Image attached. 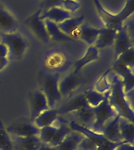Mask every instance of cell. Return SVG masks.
<instances>
[{"instance_id": "cell-1", "label": "cell", "mask_w": 134, "mask_h": 150, "mask_svg": "<svg viewBox=\"0 0 134 150\" xmlns=\"http://www.w3.org/2000/svg\"><path fill=\"white\" fill-rule=\"evenodd\" d=\"M126 96L122 81L118 76L115 74L110 81L108 102L118 115L134 123L133 109L128 101Z\"/></svg>"}, {"instance_id": "cell-2", "label": "cell", "mask_w": 134, "mask_h": 150, "mask_svg": "<svg viewBox=\"0 0 134 150\" xmlns=\"http://www.w3.org/2000/svg\"><path fill=\"white\" fill-rule=\"evenodd\" d=\"M93 2L104 28L118 30L123 27L125 21L133 13L134 0H126L122 10L116 14L110 13L104 9L99 0H93Z\"/></svg>"}, {"instance_id": "cell-3", "label": "cell", "mask_w": 134, "mask_h": 150, "mask_svg": "<svg viewBox=\"0 0 134 150\" xmlns=\"http://www.w3.org/2000/svg\"><path fill=\"white\" fill-rule=\"evenodd\" d=\"M2 42L8 50V58L10 60H21L25 54L28 43L24 38L17 32L0 34Z\"/></svg>"}, {"instance_id": "cell-4", "label": "cell", "mask_w": 134, "mask_h": 150, "mask_svg": "<svg viewBox=\"0 0 134 150\" xmlns=\"http://www.w3.org/2000/svg\"><path fill=\"white\" fill-rule=\"evenodd\" d=\"M59 73H49L42 77L41 91L46 96L49 109H55L56 104L62 98L59 91Z\"/></svg>"}, {"instance_id": "cell-5", "label": "cell", "mask_w": 134, "mask_h": 150, "mask_svg": "<svg viewBox=\"0 0 134 150\" xmlns=\"http://www.w3.org/2000/svg\"><path fill=\"white\" fill-rule=\"evenodd\" d=\"M108 94L109 91L106 92L105 98L100 105H97L96 107L92 108V110L95 116V120L92 127V130L99 133L108 121H110V120L115 118L118 115L117 112H115V110L108 102Z\"/></svg>"}, {"instance_id": "cell-6", "label": "cell", "mask_w": 134, "mask_h": 150, "mask_svg": "<svg viewBox=\"0 0 134 150\" xmlns=\"http://www.w3.org/2000/svg\"><path fill=\"white\" fill-rule=\"evenodd\" d=\"M42 9H37L33 13L24 21L26 27L30 30L32 35L43 45L48 44L49 42V35L47 34L46 28L45 25L44 21L41 19V13Z\"/></svg>"}, {"instance_id": "cell-7", "label": "cell", "mask_w": 134, "mask_h": 150, "mask_svg": "<svg viewBox=\"0 0 134 150\" xmlns=\"http://www.w3.org/2000/svg\"><path fill=\"white\" fill-rule=\"evenodd\" d=\"M111 70H114L115 74L119 77L123 84L125 93L129 95L133 91L134 87V77L133 70L123 63L115 61Z\"/></svg>"}, {"instance_id": "cell-8", "label": "cell", "mask_w": 134, "mask_h": 150, "mask_svg": "<svg viewBox=\"0 0 134 150\" xmlns=\"http://www.w3.org/2000/svg\"><path fill=\"white\" fill-rule=\"evenodd\" d=\"M113 45H115L114 60H115L121 54L133 47V38L130 37L124 25L121 29L117 30Z\"/></svg>"}, {"instance_id": "cell-9", "label": "cell", "mask_w": 134, "mask_h": 150, "mask_svg": "<svg viewBox=\"0 0 134 150\" xmlns=\"http://www.w3.org/2000/svg\"><path fill=\"white\" fill-rule=\"evenodd\" d=\"M7 132L14 137H31V136H38L39 134V128L35 127L33 123H27V122H19L9 125L6 127Z\"/></svg>"}, {"instance_id": "cell-10", "label": "cell", "mask_w": 134, "mask_h": 150, "mask_svg": "<svg viewBox=\"0 0 134 150\" xmlns=\"http://www.w3.org/2000/svg\"><path fill=\"white\" fill-rule=\"evenodd\" d=\"M49 109L47 99L41 90H36L33 92L30 98V121L34 120L45 110Z\"/></svg>"}, {"instance_id": "cell-11", "label": "cell", "mask_w": 134, "mask_h": 150, "mask_svg": "<svg viewBox=\"0 0 134 150\" xmlns=\"http://www.w3.org/2000/svg\"><path fill=\"white\" fill-rule=\"evenodd\" d=\"M18 27L15 16L0 2V34L16 32Z\"/></svg>"}, {"instance_id": "cell-12", "label": "cell", "mask_w": 134, "mask_h": 150, "mask_svg": "<svg viewBox=\"0 0 134 150\" xmlns=\"http://www.w3.org/2000/svg\"><path fill=\"white\" fill-rule=\"evenodd\" d=\"M89 106L85 98L84 93H81L75 96L67 103L62 105L61 107L56 108L59 116H63L76 112L82 108Z\"/></svg>"}, {"instance_id": "cell-13", "label": "cell", "mask_w": 134, "mask_h": 150, "mask_svg": "<svg viewBox=\"0 0 134 150\" xmlns=\"http://www.w3.org/2000/svg\"><path fill=\"white\" fill-rule=\"evenodd\" d=\"M81 78L78 74L71 73L59 81V91L62 98L69 96L79 86Z\"/></svg>"}, {"instance_id": "cell-14", "label": "cell", "mask_w": 134, "mask_h": 150, "mask_svg": "<svg viewBox=\"0 0 134 150\" xmlns=\"http://www.w3.org/2000/svg\"><path fill=\"white\" fill-rule=\"evenodd\" d=\"M100 31H101V28H93L86 23L84 24L82 23V25L78 28L73 38H78L82 40V42H84L87 45L91 46L95 44L96 38L100 34Z\"/></svg>"}, {"instance_id": "cell-15", "label": "cell", "mask_w": 134, "mask_h": 150, "mask_svg": "<svg viewBox=\"0 0 134 150\" xmlns=\"http://www.w3.org/2000/svg\"><path fill=\"white\" fill-rule=\"evenodd\" d=\"M119 118V115H117L115 118L108 121L100 132L105 137L106 139L112 142H122L118 126Z\"/></svg>"}, {"instance_id": "cell-16", "label": "cell", "mask_w": 134, "mask_h": 150, "mask_svg": "<svg viewBox=\"0 0 134 150\" xmlns=\"http://www.w3.org/2000/svg\"><path fill=\"white\" fill-rule=\"evenodd\" d=\"M40 16L43 21L48 20V21H53L56 24H58V23H61L62 21L71 17V13L66 11L62 7L55 6L42 10Z\"/></svg>"}, {"instance_id": "cell-17", "label": "cell", "mask_w": 134, "mask_h": 150, "mask_svg": "<svg viewBox=\"0 0 134 150\" xmlns=\"http://www.w3.org/2000/svg\"><path fill=\"white\" fill-rule=\"evenodd\" d=\"M12 141L14 149L17 150H37L42 144L38 135L25 138L14 137Z\"/></svg>"}, {"instance_id": "cell-18", "label": "cell", "mask_w": 134, "mask_h": 150, "mask_svg": "<svg viewBox=\"0 0 134 150\" xmlns=\"http://www.w3.org/2000/svg\"><path fill=\"white\" fill-rule=\"evenodd\" d=\"M100 56V52L99 49L95 47L94 45H91L87 48L86 51L85 52L84 56L82 58H80L78 60H77L74 64L73 67V73L74 74H78L80 70L84 67L87 64L93 62V61L97 60Z\"/></svg>"}, {"instance_id": "cell-19", "label": "cell", "mask_w": 134, "mask_h": 150, "mask_svg": "<svg viewBox=\"0 0 134 150\" xmlns=\"http://www.w3.org/2000/svg\"><path fill=\"white\" fill-rule=\"evenodd\" d=\"M68 115L69 116L71 115L75 118V120H73V121L76 122L82 126L86 127L88 128L92 129V127L93 125L94 120H95V116L91 107L86 106L73 113Z\"/></svg>"}, {"instance_id": "cell-20", "label": "cell", "mask_w": 134, "mask_h": 150, "mask_svg": "<svg viewBox=\"0 0 134 150\" xmlns=\"http://www.w3.org/2000/svg\"><path fill=\"white\" fill-rule=\"evenodd\" d=\"M84 19V15H81V16H76V17H70L65 21H62L61 23H58L57 26H58L59 29L63 34H65L66 35L73 38L74 35L78 30V28H79L83 23Z\"/></svg>"}, {"instance_id": "cell-21", "label": "cell", "mask_w": 134, "mask_h": 150, "mask_svg": "<svg viewBox=\"0 0 134 150\" xmlns=\"http://www.w3.org/2000/svg\"><path fill=\"white\" fill-rule=\"evenodd\" d=\"M84 137L83 134L78 131H71L62 141V142L54 147V149L55 150H77Z\"/></svg>"}, {"instance_id": "cell-22", "label": "cell", "mask_w": 134, "mask_h": 150, "mask_svg": "<svg viewBox=\"0 0 134 150\" xmlns=\"http://www.w3.org/2000/svg\"><path fill=\"white\" fill-rule=\"evenodd\" d=\"M117 30L110 28H101V31L96 38L94 46L98 49H102L107 47L112 46L115 42Z\"/></svg>"}, {"instance_id": "cell-23", "label": "cell", "mask_w": 134, "mask_h": 150, "mask_svg": "<svg viewBox=\"0 0 134 150\" xmlns=\"http://www.w3.org/2000/svg\"><path fill=\"white\" fill-rule=\"evenodd\" d=\"M59 118V113L56 108L48 109L41 112L33 121V124L38 128H42L43 127L50 126Z\"/></svg>"}, {"instance_id": "cell-24", "label": "cell", "mask_w": 134, "mask_h": 150, "mask_svg": "<svg viewBox=\"0 0 134 150\" xmlns=\"http://www.w3.org/2000/svg\"><path fill=\"white\" fill-rule=\"evenodd\" d=\"M119 131L122 142L133 145L134 143V123L129 120L120 117L118 121Z\"/></svg>"}, {"instance_id": "cell-25", "label": "cell", "mask_w": 134, "mask_h": 150, "mask_svg": "<svg viewBox=\"0 0 134 150\" xmlns=\"http://www.w3.org/2000/svg\"><path fill=\"white\" fill-rule=\"evenodd\" d=\"M44 23L46 25V28L47 34L49 35V40L57 42H68L74 41L72 38L63 34L59 29L57 24L54 22L48 21V20H45Z\"/></svg>"}, {"instance_id": "cell-26", "label": "cell", "mask_w": 134, "mask_h": 150, "mask_svg": "<svg viewBox=\"0 0 134 150\" xmlns=\"http://www.w3.org/2000/svg\"><path fill=\"white\" fill-rule=\"evenodd\" d=\"M71 131L72 130L71 129L68 124H67L65 121H61L60 126L57 127V129H56V131L54 134L53 138H52V140L50 141V142L48 145L51 147H56L62 142V141L66 138V136L68 135Z\"/></svg>"}, {"instance_id": "cell-27", "label": "cell", "mask_w": 134, "mask_h": 150, "mask_svg": "<svg viewBox=\"0 0 134 150\" xmlns=\"http://www.w3.org/2000/svg\"><path fill=\"white\" fill-rule=\"evenodd\" d=\"M85 98L89 107L94 108L99 105L105 98L106 93L102 94L95 89H88L84 92Z\"/></svg>"}, {"instance_id": "cell-28", "label": "cell", "mask_w": 134, "mask_h": 150, "mask_svg": "<svg viewBox=\"0 0 134 150\" xmlns=\"http://www.w3.org/2000/svg\"><path fill=\"white\" fill-rule=\"evenodd\" d=\"M0 150H14V144L9 134L0 120Z\"/></svg>"}, {"instance_id": "cell-29", "label": "cell", "mask_w": 134, "mask_h": 150, "mask_svg": "<svg viewBox=\"0 0 134 150\" xmlns=\"http://www.w3.org/2000/svg\"><path fill=\"white\" fill-rule=\"evenodd\" d=\"M57 127L54 125H50V126L43 127L39 130V137L40 140L42 142V144H49L52 138H53L54 134L56 133Z\"/></svg>"}, {"instance_id": "cell-30", "label": "cell", "mask_w": 134, "mask_h": 150, "mask_svg": "<svg viewBox=\"0 0 134 150\" xmlns=\"http://www.w3.org/2000/svg\"><path fill=\"white\" fill-rule=\"evenodd\" d=\"M111 71V69L107 70L101 77V78L96 81L95 85V90L100 93L105 94L110 88V82L108 81V74Z\"/></svg>"}, {"instance_id": "cell-31", "label": "cell", "mask_w": 134, "mask_h": 150, "mask_svg": "<svg viewBox=\"0 0 134 150\" xmlns=\"http://www.w3.org/2000/svg\"><path fill=\"white\" fill-rule=\"evenodd\" d=\"M115 61H118L120 63H123L130 69H133L134 67V48L128 49L127 51L121 54Z\"/></svg>"}, {"instance_id": "cell-32", "label": "cell", "mask_w": 134, "mask_h": 150, "mask_svg": "<svg viewBox=\"0 0 134 150\" xmlns=\"http://www.w3.org/2000/svg\"><path fill=\"white\" fill-rule=\"evenodd\" d=\"M9 63L8 50L5 45L0 43V71L5 69Z\"/></svg>"}, {"instance_id": "cell-33", "label": "cell", "mask_w": 134, "mask_h": 150, "mask_svg": "<svg viewBox=\"0 0 134 150\" xmlns=\"http://www.w3.org/2000/svg\"><path fill=\"white\" fill-rule=\"evenodd\" d=\"M62 8L64 9L66 11L72 13L75 12L78 9H79L80 4L75 0H63L62 3Z\"/></svg>"}, {"instance_id": "cell-34", "label": "cell", "mask_w": 134, "mask_h": 150, "mask_svg": "<svg viewBox=\"0 0 134 150\" xmlns=\"http://www.w3.org/2000/svg\"><path fill=\"white\" fill-rule=\"evenodd\" d=\"M78 149L79 150H96L97 149V145L90 140L89 138L84 137L82 142H80Z\"/></svg>"}, {"instance_id": "cell-35", "label": "cell", "mask_w": 134, "mask_h": 150, "mask_svg": "<svg viewBox=\"0 0 134 150\" xmlns=\"http://www.w3.org/2000/svg\"><path fill=\"white\" fill-rule=\"evenodd\" d=\"M63 0H42V3H41V6L42 10L49 9L51 7L62 6V3H63Z\"/></svg>"}, {"instance_id": "cell-36", "label": "cell", "mask_w": 134, "mask_h": 150, "mask_svg": "<svg viewBox=\"0 0 134 150\" xmlns=\"http://www.w3.org/2000/svg\"><path fill=\"white\" fill-rule=\"evenodd\" d=\"M115 150H134V146L133 145L128 143H122Z\"/></svg>"}, {"instance_id": "cell-37", "label": "cell", "mask_w": 134, "mask_h": 150, "mask_svg": "<svg viewBox=\"0 0 134 150\" xmlns=\"http://www.w3.org/2000/svg\"><path fill=\"white\" fill-rule=\"evenodd\" d=\"M37 150H55L53 147H51V146H49V145H47V144H42L41 146H40Z\"/></svg>"}, {"instance_id": "cell-38", "label": "cell", "mask_w": 134, "mask_h": 150, "mask_svg": "<svg viewBox=\"0 0 134 150\" xmlns=\"http://www.w3.org/2000/svg\"><path fill=\"white\" fill-rule=\"evenodd\" d=\"M77 150H79V149H77Z\"/></svg>"}]
</instances>
